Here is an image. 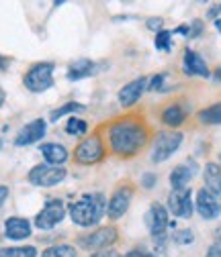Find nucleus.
<instances>
[{
	"label": "nucleus",
	"instance_id": "obj_1",
	"mask_svg": "<svg viewBox=\"0 0 221 257\" xmlns=\"http://www.w3.org/2000/svg\"><path fill=\"white\" fill-rule=\"evenodd\" d=\"M150 139V131L143 120L137 116H123L109 124L107 141L115 155L119 157H135Z\"/></svg>",
	"mask_w": 221,
	"mask_h": 257
},
{
	"label": "nucleus",
	"instance_id": "obj_2",
	"mask_svg": "<svg viewBox=\"0 0 221 257\" xmlns=\"http://www.w3.org/2000/svg\"><path fill=\"white\" fill-rule=\"evenodd\" d=\"M107 202L109 200L105 198L103 192H88V194L70 204V218L78 227H94L107 214Z\"/></svg>",
	"mask_w": 221,
	"mask_h": 257
},
{
	"label": "nucleus",
	"instance_id": "obj_3",
	"mask_svg": "<svg viewBox=\"0 0 221 257\" xmlns=\"http://www.w3.org/2000/svg\"><path fill=\"white\" fill-rule=\"evenodd\" d=\"M145 227L154 239V245H156V251H158V257H166V237H168V227H170V218H168V208L160 202H154L145 216Z\"/></svg>",
	"mask_w": 221,
	"mask_h": 257
},
{
	"label": "nucleus",
	"instance_id": "obj_4",
	"mask_svg": "<svg viewBox=\"0 0 221 257\" xmlns=\"http://www.w3.org/2000/svg\"><path fill=\"white\" fill-rule=\"evenodd\" d=\"M53 70L55 66L51 61H39L35 66H31L27 70V74L23 76V84L29 92H45L53 86Z\"/></svg>",
	"mask_w": 221,
	"mask_h": 257
},
{
	"label": "nucleus",
	"instance_id": "obj_5",
	"mask_svg": "<svg viewBox=\"0 0 221 257\" xmlns=\"http://www.w3.org/2000/svg\"><path fill=\"white\" fill-rule=\"evenodd\" d=\"M68 172L61 168V166H49V164H37L29 170L27 180L29 184H33L37 188H51L57 186L66 180Z\"/></svg>",
	"mask_w": 221,
	"mask_h": 257
},
{
	"label": "nucleus",
	"instance_id": "obj_6",
	"mask_svg": "<svg viewBox=\"0 0 221 257\" xmlns=\"http://www.w3.org/2000/svg\"><path fill=\"white\" fill-rule=\"evenodd\" d=\"M119 239V231L115 227H99L97 231H90L78 237V247L84 251H103L111 249Z\"/></svg>",
	"mask_w": 221,
	"mask_h": 257
},
{
	"label": "nucleus",
	"instance_id": "obj_7",
	"mask_svg": "<svg viewBox=\"0 0 221 257\" xmlns=\"http://www.w3.org/2000/svg\"><path fill=\"white\" fill-rule=\"evenodd\" d=\"M182 141H184V135L178 133V131H164L160 135H156L154 149H152V162L162 164V162H166V159H170L178 151Z\"/></svg>",
	"mask_w": 221,
	"mask_h": 257
},
{
	"label": "nucleus",
	"instance_id": "obj_8",
	"mask_svg": "<svg viewBox=\"0 0 221 257\" xmlns=\"http://www.w3.org/2000/svg\"><path fill=\"white\" fill-rule=\"evenodd\" d=\"M105 153H107V149L103 145V139L99 135H94V137L84 139L74 149V162L80 166H92V164H99L105 157Z\"/></svg>",
	"mask_w": 221,
	"mask_h": 257
},
{
	"label": "nucleus",
	"instance_id": "obj_9",
	"mask_svg": "<svg viewBox=\"0 0 221 257\" xmlns=\"http://www.w3.org/2000/svg\"><path fill=\"white\" fill-rule=\"evenodd\" d=\"M66 204L61 202V200H57V198H51V200H47L45 202V206L37 212V216H35V227L37 229H41V231H49V229H53L55 224H59L61 220L66 218Z\"/></svg>",
	"mask_w": 221,
	"mask_h": 257
},
{
	"label": "nucleus",
	"instance_id": "obj_10",
	"mask_svg": "<svg viewBox=\"0 0 221 257\" xmlns=\"http://www.w3.org/2000/svg\"><path fill=\"white\" fill-rule=\"evenodd\" d=\"M168 212H172L176 218H191L195 212V202H193V192L191 188L182 190H172L166 200Z\"/></svg>",
	"mask_w": 221,
	"mask_h": 257
},
{
	"label": "nucleus",
	"instance_id": "obj_11",
	"mask_svg": "<svg viewBox=\"0 0 221 257\" xmlns=\"http://www.w3.org/2000/svg\"><path fill=\"white\" fill-rule=\"evenodd\" d=\"M131 198H133V188L129 184L119 186L107 202V216L111 220H119L125 212H127V208L131 204Z\"/></svg>",
	"mask_w": 221,
	"mask_h": 257
},
{
	"label": "nucleus",
	"instance_id": "obj_12",
	"mask_svg": "<svg viewBox=\"0 0 221 257\" xmlns=\"http://www.w3.org/2000/svg\"><path fill=\"white\" fill-rule=\"evenodd\" d=\"M195 210L203 220H215L221 214V202L207 188H201L195 196Z\"/></svg>",
	"mask_w": 221,
	"mask_h": 257
},
{
	"label": "nucleus",
	"instance_id": "obj_13",
	"mask_svg": "<svg viewBox=\"0 0 221 257\" xmlns=\"http://www.w3.org/2000/svg\"><path fill=\"white\" fill-rule=\"evenodd\" d=\"M47 133V122L43 118H35L27 122L25 126H21V131L15 137V145L17 147H27V145H33L37 141H41Z\"/></svg>",
	"mask_w": 221,
	"mask_h": 257
},
{
	"label": "nucleus",
	"instance_id": "obj_14",
	"mask_svg": "<svg viewBox=\"0 0 221 257\" xmlns=\"http://www.w3.org/2000/svg\"><path fill=\"white\" fill-rule=\"evenodd\" d=\"M148 82H150L148 78H135V80L127 82L119 90V104L125 106V108L133 106L141 98V94L148 90Z\"/></svg>",
	"mask_w": 221,
	"mask_h": 257
},
{
	"label": "nucleus",
	"instance_id": "obj_15",
	"mask_svg": "<svg viewBox=\"0 0 221 257\" xmlns=\"http://www.w3.org/2000/svg\"><path fill=\"white\" fill-rule=\"evenodd\" d=\"M197 162L195 159H186L184 164L176 166L172 172H170V186L172 190H182V188H188V184H191V180L197 176Z\"/></svg>",
	"mask_w": 221,
	"mask_h": 257
},
{
	"label": "nucleus",
	"instance_id": "obj_16",
	"mask_svg": "<svg viewBox=\"0 0 221 257\" xmlns=\"http://www.w3.org/2000/svg\"><path fill=\"white\" fill-rule=\"evenodd\" d=\"M33 235V224L23 216H11L5 220V237L11 241H25Z\"/></svg>",
	"mask_w": 221,
	"mask_h": 257
},
{
	"label": "nucleus",
	"instance_id": "obj_17",
	"mask_svg": "<svg viewBox=\"0 0 221 257\" xmlns=\"http://www.w3.org/2000/svg\"><path fill=\"white\" fill-rule=\"evenodd\" d=\"M182 68H184V74H188V76H199V78H209L211 76L205 59L193 49H184Z\"/></svg>",
	"mask_w": 221,
	"mask_h": 257
},
{
	"label": "nucleus",
	"instance_id": "obj_18",
	"mask_svg": "<svg viewBox=\"0 0 221 257\" xmlns=\"http://www.w3.org/2000/svg\"><path fill=\"white\" fill-rule=\"evenodd\" d=\"M97 70H99V66H97V63H94L92 59L80 57V59H76L72 66L68 68V80H84V78H88V76L99 74Z\"/></svg>",
	"mask_w": 221,
	"mask_h": 257
},
{
	"label": "nucleus",
	"instance_id": "obj_19",
	"mask_svg": "<svg viewBox=\"0 0 221 257\" xmlns=\"http://www.w3.org/2000/svg\"><path fill=\"white\" fill-rule=\"evenodd\" d=\"M39 151L45 159V164H49V166H61L70 157L68 149L64 145H59V143H43L39 147Z\"/></svg>",
	"mask_w": 221,
	"mask_h": 257
},
{
	"label": "nucleus",
	"instance_id": "obj_20",
	"mask_svg": "<svg viewBox=\"0 0 221 257\" xmlns=\"http://www.w3.org/2000/svg\"><path fill=\"white\" fill-rule=\"evenodd\" d=\"M203 180H205V188L219 198L221 196V164L209 162L203 170Z\"/></svg>",
	"mask_w": 221,
	"mask_h": 257
},
{
	"label": "nucleus",
	"instance_id": "obj_21",
	"mask_svg": "<svg viewBox=\"0 0 221 257\" xmlns=\"http://www.w3.org/2000/svg\"><path fill=\"white\" fill-rule=\"evenodd\" d=\"M186 116H188V108L180 102H174V104H170L168 108L162 110V122L166 126H172V128L180 126L186 120Z\"/></svg>",
	"mask_w": 221,
	"mask_h": 257
},
{
	"label": "nucleus",
	"instance_id": "obj_22",
	"mask_svg": "<svg viewBox=\"0 0 221 257\" xmlns=\"http://www.w3.org/2000/svg\"><path fill=\"white\" fill-rule=\"evenodd\" d=\"M78 251L74 245L68 243H59V245H51L45 251H41V257H76Z\"/></svg>",
	"mask_w": 221,
	"mask_h": 257
},
{
	"label": "nucleus",
	"instance_id": "obj_23",
	"mask_svg": "<svg viewBox=\"0 0 221 257\" xmlns=\"http://www.w3.org/2000/svg\"><path fill=\"white\" fill-rule=\"evenodd\" d=\"M199 120L203 124H221V102H215V104L199 110Z\"/></svg>",
	"mask_w": 221,
	"mask_h": 257
},
{
	"label": "nucleus",
	"instance_id": "obj_24",
	"mask_svg": "<svg viewBox=\"0 0 221 257\" xmlns=\"http://www.w3.org/2000/svg\"><path fill=\"white\" fill-rule=\"evenodd\" d=\"M0 257H37V249L31 245H19V247H3Z\"/></svg>",
	"mask_w": 221,
	"mask_h": 257
},
{
	"label": "nucleus",
	"instance_id": "obj_25",
	"mask_svg": "<svg viewBox=\"0 0 221 257\" xmlns=\"http://www.w3.org/2000/svg\"><path fill=\"white\" fill-rule=\"evenodd\" d=\"M86 131H88L86 120H82V118H78V116H70V118H68V122H66V133H68V135L80 137V135H84Z\"/></svg>",
	"mask_w": 221,
	"mask_h": 257
},
{
	"label": "nucleus",
	"instance_id": "obj_26",
	"mask_svg": "<svg viewBox=\"0 0 221 257\" xmlns=\"http://www.w3.org/2000/svg\"><path fill=\"white\" fill-rule=\"evenodd\" d=\"M76 110H84V106H82V104H78V102H66L64 106H59V108L51 110V114H49V120L57 122L61 116H66V114H70V112H76Z\"/></svg>",
	"mask_w": 221,
	"mask_h": 257
},
{
	"label": "nucleus",
	"instance_id": "obj_27",
	"mask_svg": "<svg viewBox=\"0 0 221 257\" xmlns=\"http://www.w3.org/2000/svg\"><path fill=\"white\" fill-rule=\"evenodd\" d=\"M156 49H160V51H172V31L162 29L160 33L156 35Z\"/></svg>",
	"mask_w": 221,
	"mask_h": 257
},
{
	"label": "nucleus",
	"instance_id": "obj_28",
	"mask_svg": "<svg viewBox=\"0 0 221 257\" xmlns=\"http://www.w3.org/2000/svg\"><path fill=\"white\" fill-rule=\"evenodd\" d=\"M172 241H174L176 245H191V243L195 241V233H193L191 229H178V231H174Z\"/></svg>",
	"mask_w": 221,
	"mask_h": 257
},
{
	"label": "nucleus",
	"instance_id": "obj_29",
	"mask_svg": "<svg viewBox=\"0 0 221 257\" xmlns=\"http://www.w3.org/2000/svg\"><path fill=\"white\" fill-rule=\"evenodd\" d=\"M166 78H168L166 72L156 74L154 78H150V82H148V90H152V92H164V90H168V88L164 86V84H166Z\"/></svg>",
	"mask_w": 221,
	"mask_h": 257
},
{
	"label": "nucleus",
	"instance_id": "obj_30",
	"mask_svg": "<svg viewBox=\"0 0 221 257\" xmlns=\"http://www.w3.org/2000/svg\"><path fill=\"white\" fill-rule=\"evenodd\" d=\"M203 33V23L201 21H193L191 25H188V39H195Z\"/></svg>",
	"mask_w": 221,
	"mask_h": 257
},
{
	"label": "nucleus",
	"instance_id": "obj_31",
	"mask_svg": "<svg viewBox=\"0 0 221 257\" xmlns=\"http://www.w3.org/2000/svg\"><path fill=\"white\" fill-rule=\"evenodd\" d=\"M145 27H148L150 31H156V35H158V33L162 31V27H164V21H162L160 17H152V19H148Z\"/></svg>",
	"mask_w": 221,
	"mask_h": 257
},
{
	"label": "nucleus",
	"instance_id": "obj_32",
	"mask_svg": "<svg viewBox=\"0 0 221 257\" xmlns=\"http://www.w3.org/2000/svg\"><path fill=\"white\" fill-rule=\"evenodd\" d=\"M156 182H158V176H156V174H152V172H148V174H143V176H141V186H143V188H148V190H152V188L156 186Z\"/></svg>",
	"mask_w": 221,
	"mask_h": 257
},
{
	"label": "nucleus",
	"instance_id": "obj_33",
	"mask_svg": "<svg viewBox=\"0 0 221 257\" xmlns=\"http://www.w3.org/2000/svg\"><path fill=\"white\" fill-rule=\"evenodd\" d=\"M123 257H158L156 253H152V251H145V249H131V251H127Z\"/></svg>",
	"mask_w": 221,
	"mask_h": 257
},
{
	"label": "nucleus",
	"instance_id": "obj_34",
	"mask_svg": "<svg viewBox=\"0 0 221 257\" xmlns=\"http://www.w3.org/2000/svg\"><path fill=\"white\" fill-rule=\"evenodd\" d=\"M90 257H123V255L115 249H103V251H94Z\"/></svg>",
	"mask_w": 221,
	"mask_h": 257
},
{
	"label": "nucleus",
	"instance_id": "obj_35",
	"mask_svg": "<svg viewBox=\"0 0 221 257\" xmlns=\"http://www.w3.org/2000/svg\"><path fill=\"white\" fill-rule=\"evenodd\" d=\"M9 194H11V190H9V186H0V206H3V204L7 202Z\"/></svg>",
	"mask_w": 221,
	"mask_h": 257
},
{
	"label": "nucleus",
	"instance_id": "obj_36",
	"mask_svg": "<svg viewBox=\"0 0 221 257\" xmlns=\"http://www.w3.org/2000/svg\"><path fill=\"white\" fill-rule=\"evenodd\" d=\"M9 66H11V57L0 55V72H7V70H9Z\"/></svg>",
	"mask_w": 221,
	"mask_h": 257
},
{
	"label": "nucleus",
	"instance_id": "obj_37",
	"mask_svg": "<svg viewBox=\"0 0 221 257\" xmlns=\"http://www.w3.org/2000/svg\"><path fill=\"white\" fill-rule=\"evenodd\" d=\"M213 245L221 249V224H219V227L215 229V233H213Z\"/></svg>",
	"mask_w": 221,
	"mask_h": 257
},
{
	"label": "nucleus",
	"instance_id": "obj_38",
	"mask_svg": "<svg viewBox=\"0 0 221 257\" xmlns=\"http://www.w3.org/2000/svg\"><path fill=\"white\" fill-rule=\"evenodd\" d=\"M172 35H184V37H188V25H180V27H176V29L172 31Z\"/></svg>",
	"mask_w": 221,
	"mask_h": 257
},
{
	"label": "nucleus",
	"instance_id": "obj_39",
	"mask_svg": "<svg viewBox=\"0 0 221 257\" xmlns=\"http://www.w3.org/2000/svg\"><path fill=\"white\" fill-rule=\"evenodd\" d=\"M205 257H221V249H219V247H215V245H211V247L207 249Z\"/></svg>",
	"mask_w": 221,
	"mask_h": 257
},
{
	"label": "nucleus",
	"instance_id": "obj_40",
	"mask_svg": "<svg viewBox=\"0 0 221 257\" xmlns=\"http://www.w3.org/2000/svg\"><path fill=\"white\" fill-rule=\"evenodd\" d=\"M219 13H221V5H215L213 9H209L207 17H209V19H217V17H219Z\"/></svg>",
	"mask_w": 221,
	"mask_h": 257
},
{
	"label": "nucleus",
	"instance_id": "obj_41",
	"mask_svg": "<svg viewBox=\"0 0 221 257\" xmlns=\"http://www.w3.org/2000/svg\"><path fill=\"white\" fill-rule=\"evenodd\" d=\"M5 100H7V92L3 90V86H0V106L5 104Z\"/></svg>",
	"mask_w": 221,
	"mask_h": 257
},
{
	"label": "nucleus",
	"instance_id": "obj_42",
	"mask_svg": "<svg viewBox=\"0 0 221 257\" xmlns=\"http://www.w3.org/2000/svg\"><path fill=\"white\" fill-rule=\"evenodd\" d=\"M213 78H215L217 82H221V66H219V68L215 70V74H213Z\"/></svg>",
	"mask_w": 221,
	"mask_h": 257
},
{
	"label": "nucleus",
	"instance_id": "obj_43",
	"mask_svg": "<svg viewBox=\"0 0 221 257\" xmlns=\"http://www.w3.org/2000/svg\"><path fill=\"white\" fill-rule=\"evenodd\" d=\"M215 27H217L219 33H221V19H215Z\"/></svg>",
	"mask_w": 221,
	"mask_h": 257
},
{
	"label": "nucleus",
	"instance_id": "obj_44",
	"mask_svg": "<svg viewBox=\"0 0 221 257\" xmlns=\"http://www.w3.org/2000/svg\"><path fill=\"white\" fill-rule=\"evenodd\" d=\"M3 145H5V143H3V139H0V149H3Z\"/></svg>",
	"mask_w": 221,
	"mask_h": 257
},
{
	"label": "nucleus",
	"instance_id": "obj_45",
	"mask_svg": "<svg viewBox=\"0 0 221 257\" xmlns=\"http://www.w3.org/2000/svg\"><path fill=\"white\" fill-rule=\"evenodd\" d=\"M219 159H221V155H219Z\"/></svg>",
	"mask_w": 221,
	"mask_h": 257
}]
</instances>
